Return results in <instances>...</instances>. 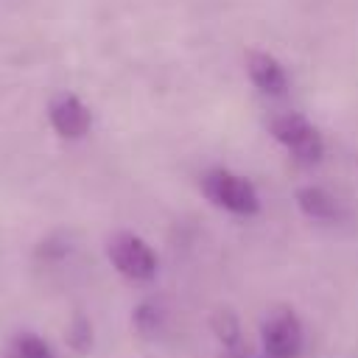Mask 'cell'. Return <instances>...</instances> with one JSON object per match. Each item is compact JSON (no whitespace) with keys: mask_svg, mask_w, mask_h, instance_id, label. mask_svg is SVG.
Listing matches in <instances>:
<instances>
[{"mask_svg":"<svg viewBox=\"0 0 358 358\" xmlns=\"http://www.w3.org/2000/svg\"><path fill=\"white\" fill-rule=\"evenodd\" d=\"M201 190L218 210H227L232 215L249 218V215L260 213L257 187L246 176H241L229 168H210L201 176Z\"/></svg>","mask_w":358,"mask_h":358,"instance_id":"1","label":"cell"},{"mask_svg":"<svg viewBox=\"0 0 358 358\" xmlns=\"http://www.w3.org/2000/svg\"><path fill=\"white\" fill-rule=\"evenodd\" d=\"M271 137L302 165H316L324 157V140L319 129L299 112H285L271 120Z\"/></svg>","mask_w":358,"mask_h":358,"instance_id":"2","label":"cell"},{"mask_svg":"<svg viewBox=\"0 0 358 358\" xmlns=\"http://www.w3.org/2000/svg\"><path fill=\"white\" fill-rule=\"evenodd\" d=\"M260 341H263L266 358H299L302 344H305V330H302L299 316L285 305L271 308L263 316Z\"/></svg>","mask_w":358,"mask_h":358,"instance_id":"3","label":"cell"},{"mask_svg":"<svg viewBox=\"0 0 358 358\" xmlns=\"http://www.w3.org/2000/svg\"><path fill=\"white\" fill-rule=\"evenodd\" d=\"M106 255L112 266L129 280H151L157 274V255L154 249L134 232H115L106 243Z\"/></svg>","mask_w":358,"mask_h":358,"instance_id":"4","label":"cell"},{"mask_svg":"<svg viewBox=\"0 0 358 358\" xmlns=\"http://www.w3.org/2000/svg\"><path fill=\"white\" fill-rule=\"evenodd\" d=\"M48 120L53 126V131L64 140H78L90 131L92 126V115H90V106L73 95V92H62L50 101L48 106Z\"/></svg>","mask_w":358,"mask_h":358,"instance_id":"5","label":"cell"},{"mask_svg":"<svg viewBox=\"0 0 358 358\" xmlns=\"http://www.w3.org/2000/svg\"><path fill=\"white\" fill-rule=\"evenodd\" d=\"M246 73L252 78V84L266 92V95H285L288 90V76H285V67L271 56V53H263V50H252L246 56Z\"/></svg>","mask_w":358,"mask_h":358,"instance_id":"6","label":"cell"},{"mask_svg":"<svg viewBox=\"0 0 358 358\" xmlns=\"http://www.w3.org/2000/svg\"><path fill=\"white\" fill-rule=\"evenodd\" d=\"M294 201H296L299 213L305 218H310V221H338L341 218V201L333 193H327L324 187H319V185L299 187Z\"/></svg>","mask_w":358,"mask_h":358,"instance_id":"7","label":"cell"},{"mask_svg":"<svg viewBox=\"0 0 358 358\" xmlns=\"http://www.w3.org/2000/svg\"><path fill=\"white\" fill-rule=\"evenodd\" d=\"M8 358H53L50 347L34 333H17L8 347Z\"/></svg>","mask_w":358,"mask_h":358,"instance_id":"8","label":"cell"},{"mask_svg":"<svg viewBox=\"0 0 358 358\" xmlns=\"http://www.w3.org/2000/svg\"><path fill=\"white\" fill-rule=\"evenodd\" d=\"M213 330H215L218 341H221L227 350H238V347H241V327H238V319H235L232 310H227V308L215 310V316H213Z\"/></svg>","mask_w":358,"mask_h":358,"instance_id":"9","label":"cell"},{"mask_svg":"<svg viewBox=\"0 0 358 358\" xmlns=\"http://www.w3.org/2000/svg\"><path fill=\"white\" fill-rule=\"evenodd\" d=\"M131 322H134V327H137L143 336H157V330L162 327V308H159L157 302L145 299V302H140V305L134 308Z\"/></svg>","mask_w":358,"mask_h":358,"instance_id":"10","label":"cell"},{"mask_svg":"<svg viewBox=\"0 0 358 358\" xmlns=\"http://www.w3.org/2000/svg\"><path fill=\"white\" fill-rule=\"evenodd\" d=\"M67 341H70L73 350H87L92 344V327H90V322L84 316H76L73 319V324L67 330Z\"/></svg>","mask_w":358,"mask_h":358,"instance_id":"11","label":"cell"}]
</instances>
